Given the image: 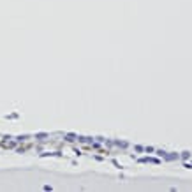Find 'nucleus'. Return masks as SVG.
I'll return each instance as SVG.
<instances>
[{
    "mask_svg": "<svg viewBox=\"0 0 192 192\" xmlns=\"http://www.w3.org/2000/svg\"><path fill=\"white\" fill-rule=\"evenodd\" d=\"M164 159H166V160H178V159H180V155H178V154H166V155H164Z\"/></svg>",
    "mask_w": 192,
    "mask_h": 192,
    "instance_id": "obj_1",
    "label": "nucleus"
},
{
    "mask_svg": "<svg viewBox=\"0 0 192 192\" xmlns=\"http://www.w3.org/2000/svg\"><path fill=\"white\" fill-rule=\"evenodd\" d=\"M113 145H116V146H120V148H127V146H129V143H127V141H115Z\"/></svg>",
    "mask_w": 192,
    "mask_h": 192,
    "instance_id": "obj_2",
    "label": "nucleus"
},
{
    "mask_svg": "<svg viewBox=\"0 0 192 192\" xmlns=\"http://www.w3.org/2000/svg\"><path fill=\"white\" fill-rule=\"evenodd\" d=\"M180 157L187 160V159H191V152H182V155H180Z\"/></svg>",
    "mask_w": 192,
    "mask_h": 192,
    "instance_id": "obj_3",
    "label": "nucleus"
},
{
    "mask_svg": "<svg viewBox=\"0 0 192 192\" xmlns=\"http://www.w3.org/2000/svg\"><path fill=\"white\" fill-rule=\"evenodd\" d=\"M35 137L37 139H44V137H48V134L46 132H39V134H35Z\"/></svg>",
    "mask_w": 192,
    "mask_h": 192,
    "instance_id": "obj_4",
    "label": "nucleus"
},
{
    "mask_svg": "<svg viewBox=\"0 0 192 192\" xmlns=\"http://www.w3.org/2000/svg\"><path fill=\"white\" fill-rule=\"evenodd\" d=\"M65 137H67V141H74L76 139V134H67Z\"/></svg>",
    "mask_w": 192,
    "mask_h": 192,
    "instance_id": "obj_5",
    "label": "nucleus"
},
{
    "mask_svg": "<svg viewBox=\"0 0 192 192\" xmlns=\"http://www.w3.org/2000/svg\"><path fill=\"white\" fill-rule=\"evenodd\" d=\"M145 150H146V154H152V152H155V148H154V146H146Z\"/></svg>",
    "mask_w": 192,
    "mask_h": 192,
    "instance_id": "obj_6",
    "label": "nucleus"
},
{
    "mask_svg": "<svg viewBox=\"0 0 192 192\" xmlns=\"http://www.w3.org/2000/svg\"><path fill=\"white\" fill-rule=\"evenodd\" d=\"M27 137H28V136H18V137H16V141H19V143H21V141H25Z\"/></svg>",
    "mask_w": 192,
    "mask_h": 192,
    "instance_id": "obj_7",
    "label": "nucleus"
},
{
    "mask_svg": "<svg viewBox=\"0 0 192 192\" xmlns=\"http://www.w3.org/2000/svg\"><path fill=\"white\" fill-rule=\"evenodd\" d=\"M157 154L160 155V157H164V155L168 154V152H164V150H157Z\"/></svg>",
    "mask_w": 192,
    "mask_h": 192,
    "instance_id": "obj_8",
    "label": "nucleus"
},
{
    "mask_svg": "<svg viewBox=\"0 0 192 192\" xmlns=\"http://www.w3.org/2000/svg\"><path fill=\"white\" fill-rule=\"evenodd\" d=\"M134 150H136V152H143L145 148H143V146H134Z\"/></svg>",
    "mask_w": 192,
    "mask_h": 192,
    "instance_id": "obj_9",
    "label": "nucleus"
}]
</instances>
